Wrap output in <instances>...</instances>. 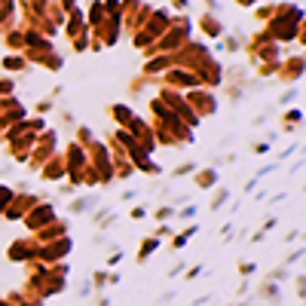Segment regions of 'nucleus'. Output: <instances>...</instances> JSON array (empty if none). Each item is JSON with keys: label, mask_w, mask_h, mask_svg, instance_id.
<instances>
[{"label": "nucleus", "mask_w": 306, "mask_h": 306, "mask_svg": "<svg viewBox=\"0 0 306 306\" xmlns=\"http://www.w3.org/2000/svg\"><path fill=\"white\" fill-rule=\"evenodd\" d=\"M95 306H110V297L107 294H95Z\"/></svg>", "instance_id": "obj_35"}, {"label": "nucleus", "mask_w": 306, "mask_h": 306, "mask_svg": "<svg viewBox=\"0 0 306 306\" xmlns=\"http://www.w3.org/2000/svg\"><path fill=\"white\" fill-rule=\"evenodd\" d=\"M199 273H202V266H199V263H196V266H187V270H184V279H196Z\"/></svg>", "instance_id": "obj_32"}, {"label": "nucleus", "mask_w": 306, "mask_h": 306, "mask_svg": "<svg viewBox=\"0 0 306 306\" xmlns=\"http://www.w3.org/2000/svg\"><path fill=\"white\" fill-rule=\"evenodd\" d=\"M166 80L172 83V86H178V89H190V86H199V76H193V73H184V70H172Z\"/></svg>", "instance_id": "obj_13"}, {"label": "nucleus", "mask_w": 306, "mask_h": 306, "mask_svg": "<svg viewBox=\"0 0 306 306\" xmlns=\"http://www.w3.org/2000/svg\"><path fill=\"white\" fill-rule=\"evenodd\" d=\"M172 297H175V291H163V294H160V303H169Z\"/></svg>", "instance_id": "obj_38"}, {"label": "nucleus", "mask_w": 306, "mask_h": 306, "mask_svg": "<svg viewBox=\"0 0 306 306\" xmlns=\"http://www.w3.org/2000/svg\"><path fill=\"white\" fill-rule=\"evenodd\" d=\"M132 199H138V190H123V202H132Z\"/></svg>", "instance_id": "obj_36"}, {"label": "nucleus", "mask_w": 306, "mask_h": 306, "mask_svg": "<svg viewBox=\"0 0 306 306\" xmlns=\"http://www.w3.org/2000/svg\"><path fill=\"white\" fill-rule=\"evenodd\" d=\"M230 306H248V303H242V300H236V303H230Z\"/></svg>", "instance_id": "obj_40"}, {"label": "nucleus", "mask_w": 306, "mask_h": 306, "mask_svg": "<svg viewBox=\"0 0 306 306\" xmlns=\"http://www.w3.org/2000/svg\"><path fill=\"white\" fill-rule=\"evenodd\" d=\"M76 144H83V147H89L92 141H95V132L89 129V126H76V138H73Z\"/></svg>", "instance_id": "obj_20"}, {"label": "nucleus", "mask_w": 306, "mask_h": 306, "mask_svg": "<svg viewBox=\"0 0 306 306\" xmlns=\"http://www.w3.org/2000/svg\"><path fill=\"white\" fill-rule=\"evenodd\" d=\"M160 245H163V239H157V236H147V239H141V245H138V254H135V260L144 266L153 254L160 251Z\"/></svg>", "instance_id": "obj_11"}, {"label": "nucleus", "mask_w": 306, "mask_h": 306, "mask_svg": "<svg viewBox=\"0 0 306 306\" xmlns=\"http://www.w3.org/2000/svg\"><path fill=\"white\" fill-rule=\"evenodd\" d=\"M193 110H199V117H208V113H214V95H208V92H202V89H196L193 95H190V101H187Z\"/></svg>", "instance_id": "obj_10"}, {"label": "nucleus", "mask_w": 306, "mask_h": 306, "mask_svg": "<svg viewBox=\"0 0 306 306\" xmlns=\"http://www.w3.org/2000/svg\"><path fill=\"white\" fill-rule=\"evenodd\" d=\"M184 270H187V260H184V257H181V260H178V263H175V266H172V270H169V279H175V276H181V273H184Z\"/></svg>", "instance_id": "obj_30"}, {"label": "nucleus", "mask_w": 306, "mask_h": 306, "mask_svg": "<svg viewBox=\"0 0 306 306\" xmlns=\"http://www.w3.org/2000/svg\"><path fill=\"white\" fill-rule=\"evenodd\" d=\"M303 257H306V248H297V251H291L282 263H285V266H294V263H297V260H303Z\"/></svg>", "instance_id": "obj_26"}, {"label": "nucleus", "mask_w": 306, "mask_h": 306, "mask_svg": "<svg viewBox=\"0 0 306 306\" xmlns=\"http://www.w3.org/2000/svg\"><path fill=\"white\" fill-rule=\"evenodd\" d=\"M254 273H257V266H254L251 260H242V263H239V276H242V279H248V276H254Z\"/></svg>", "instance_id": "obj_25"}, {"label": "nucleus", "mask_w": 306, "mask_h": 306, "mask_svg": "<svg viewBox=\"0 0 306 306\" xmlns=\"http://www.w3.org/2000/svg\"><path fill=\"white\" fill-rule=\"evenodd\" d=\"M58 236H67V220H61V217H55V220L46 223L43 230H37V233H34V242H37V245H46V242H52V239H58Z\"/></svg>", "instance_id": "obj_6"}, {"label": "nucleus", "mask_w": 306, "mask_h": 306, "mask_svg": "<svg viewBox=\"0 0 306 306\" xmlns=\"http://www.w3.org/2000/svg\"><path fill=\"white\" fill-rule=\"evenodd\" d=\"M110 117L117 120V129H129V123L135 120V113L129 104H110Z\"/></svg>", "instance_id": "obj_12"}, {"label": "nucleus", "mask_w": 306, "mask_h": 306, "mask_svg": "<svg viewBox=\"0 0 306 306\" xmlns=\"http://www.w3.org/2000/svg\"><path fill=\"white\" fill-rule=\"evenodd\" d=\"M193 184H196L199 190H214V187L220 184V172H217V166L196 169V172H193Z\"/></svg>", "instance_id": "obj_8"}, {"label": "nucleus", "mask_w": 306, "mask_h": 306, "mask_svg": "<svg viewBox=\"0 0 306 306\" xmlns=\"http://www.w3.org/2000/svg\"><path fill=\"white\" fill-rule=\"evenodd\" d=\"M40 175H43V181H64L67 178V166H64V153L58 157V153H52V157L43 163V169H40Z\"/></svg>", "instance_id": "obj_3"}, {"label": "nucleus", "mask_w": 306, "mask_h": 306, "mask_svg": "<svg viewBox=\"0 0 306 306\" xmlns=\"http://www.w3.org/2000/svg\"><path fill=\"white\" fill-rule=\"evenodd\" d=\"M175 205H169V202H160L157 208H153V220H160V223H172L175 220Z\"/></svg>", "instance_id": "obj_15"}, {"label": "nucleus", "mask_w": 306, "mask_h": 306, "mask_svg": "<svg viewBox=\"0 0 306 306\" xmlns=\"http://www.w3.org/2000/svg\"><path fill=\"white\" fill-rule=\"evenodd\" d=\"M226 199H230V190H226V187H220V190H214V196H211L208 208H211V211H220V208L226 205Z\"/></svg>", "instance_id": "obj_18"}, {"label": "nucleus", "mask_w": 306, "mask_h": 306, "mask_svg": "<svg viewBox=\"0 0 306 306\" xmlns=\"http://www.w3.org/2000/svg\"><path fill=\"white\" fill-rule=\"evenodd\" d=\"M92 294V285L86 282V285H80V291H76V297H89Z\"/></svg>", "instance_id": "obj_37"}, {"label": "nucleus", "mask_w": 306, "mask_h": 306, "mask_svg": "<svg viewBox=\"0 0 306 306\" xmlns=\"http://www.w3.org/2000/svg\"><path fill=\"white\" fill-rule=\"evenodd\" d=\"M147 214H150V208H147V205H135V208L129 211V217H132V220H144Z\"/></svg>", "instance_id": "obj_27"}, {"label": "nucleus", "mask_w": 306, "mask_h": 306, "mask_svg": "<svg viewBox=\"0 0 306 306\" xmlns=\"http://www.w3.org/2000/svg\"><path fill=\"white\" fill-rule=\"evenodd\" d=\"M89 285H92L95 294H104V288H107V270H95L89 276Z\"/></svg>", "instance_id": "obj_17"}, {"label": "nucleus", "mask_w": 306, "mask_h": 306, "mask_svg": "<svg viewBox=\"0 0 306 306\" xmlns=\"http://www.w3.org/2000/svg\"><path fill=\"white\" fill-rule=\"evenodd\" d=\"M37 202H40V196H34V193H28V196H13V202L7 205V211H4V214H7L10 220H19V217H25V214H28Z\"/></svg>", "instance_id": "obj_4"}, {"label": "nucleus", "mask_w": 306, "mask_h": 306, "mask_svg": "<svg viewBox=\"0 0 306 306\" xmlns=\"http://www.w3.org/2000/svg\"><path fill=\"white\" fill-rule=\"evenodd\" d=\"M270 147H273V141H257L254 144V153H260V157H263V153H270Z\"/></svg>", "instance_id": "obj_31"}, {"label": "nucleus", "mask_w": 306, "mask_h": 306, "mask_svg": "<svg viewBox=\"0 0 306 306\" xmlns=\"http://www.w3.org/2000/svg\"><path fill=\"white\" fill-rule=\"evenodd\" d=\"M120 260H123V248H120V251H110V254H107V270L120 266Z\"/></svg>", "instance_id": "obj_28"}, {"label": "nucleus", "mask_w": 306, "mask_h": 306, "mask_svg": "<svg viewBox=\"0 0 306 306\" xmlns=\"http://www.w3.org/2000/svg\"><path fill=\"white\" fill-rule=\"evenodd\" d=\"M303 190H306V184H303Z\"/></svg>", "instance_id": "obj_41"}, {"label": "nucleus", "mask_w": 306, "mask_h": 306, "mask_svg": "<svg viewBox=\"0 0 306 306\" xmlns=\"http://www.w3.org/2000/svg\"><path fill=\"white\" fill-rule=\"evenodd\" d=\"M49 110H52V98H46V101L37 104V113H49Z\"/></svg>", "instance_id": "obj_33"}, {"label": "nucleus", "mask_w": 306, "mask_h": 306, "mask_svg": "<svg viewBox=\"0 0 306 306\" xmlns=\"http://www.w3.org/2000/svg\"><path fill=\"white\" fill-rule=\"evenodd\" d=\"M263 239H266V233H263V230H257V233L251 236V242H263Z\"/></svg>", "instance_id": "obj_39"}, {"label": "nucleus", "mask_w": 306, "mask_h": 306, "mask_svg": "<svg viewBox=\"0 0 306 306\" xmlns=\"http://www.w3.org/2000/svg\"><path fill=\"white\" fill-rule=\"evenodd\" d=\"M196 233H199V223H187V226L181 230L178 236H172V248H175V251H181V248H184V245H187L190 239H193Z\"/></svg>", "instance_id": "obj_14"}, {"label": "nucleus", "mask_w": 306, "mask_h": 306, "mask_svg": "<svg viewBox=\"0 0 306 306\" xmlns=\"http://www.w3.org/2000/svg\"><path fill=\"white\" fill-rule=\"evenodd\" d=\"M196 172V163L190 160V163H181V166H175L172 169V178H187V175H193Z\"/></svg>", "instance_id": "obj_21"}, {"label": "nucleus", "mask_w": 306, "mask_h": 306, "mask_svg": "<svg viewBox=\"0 0 306 306\" xmlns=\"http://www.w3.org/2000/svg\"><path fill=\"white\" fill-rule=\"evenodd\" d=\"M76 193H80V187H76V184H70V181L67 184H58V196H70L73 199Z\"/></svg>", "instance_id": "obj_24"}, {"label": "nucleus", "mask_w": 306, "mask_h": 306, "mask_svg": "<svg viewBox=\"0 0 306 306\" xmlns=\"http://www.w3.org/2000/svg\"><path fill=\"white\" fill-rule=\"evenodd\" d=\"M55 220V202H37L28 214H25V226L31 230V233H37V230H43L46 223Z\"/></svg>", "instance_id": "obj_2"}, {"label": "nucleus", "mask_w": 306, "mask_h": 306, "mask_svg": "<svg viewBox=\"0 0 306 306\" xmlns=\"http://www.w3.org/2000/svg\"><path fill=\"white\" fill-rule=\"evenodd\" d=\"M282 120H285V132H291L294 126L303 123V110H297V107H294V110H285V117H282Z\"/></svg>", "instance_id": "obj_19"}, {"label": "nucleus", "mask_w": 306, "mask_h": 306, "mask_svg": "<svg viewBox=\"0 0 306 306\" xmlns=\"http://www.w3.org/2000/svg\"><path fill=\"white\" fill-rule=\"evenodd\" d=\"M150 236H157V239H172V236H175V230H172V223H160Z\"/></svg>", "instance_id": "obj_23"}, {"label": "nucleus", "mask_w": 306, "mask_h": 306, "mask_svg": "<svg viewBox=\"0 0 306 306\" xmlns=\"http://www.w3.org/2000/svg\"><path fill=\"white\" fill-rule=\"evenodd\" d=\"M193 217H196V205L193 202H187L181 211H175V220H193Z\"/></svg>", "instance_id": "obj_22"}, {"label": "nucleus", "mask_w": 306, "mask_h": 306, "mask_svg": "<svg viewBox=\"0 0 306 306\" xmlns=\"http://www.w3.org/2000/svg\"><path fill=\"white\" fill-rule=\"evenodd\" d=\"M254 297H257L260 303L279 306V303H282V285H276V282H270V279H263V282L257 285V291H254Z\"/></svg>", "instance_id": "obj_7"}, {"label": "nucleus", "mask_w": 306, "mask_h": 306, "mask_svg": "<svg viewBox=\"0 0 306 306\" xmlns=\"http://www.w3.org/2000/svg\"><path fill=\"white\" fill-rule=\"evenodd\" d=\"M95 205H98V196H95V193H86V196H73V199L67 202V214H73V217H83V214H89Z\"/></svg>", "instance_id": "obj_9"}, {"label": "nucleus", "mask_w": 306, "mask_h": 306, "mask_svg": "<svg viewBox=\"0 0 306 306\" xmlns=\"http://www.w3.org/2000/svg\"><path fill=\"white\" fill-rule=\"evenodd\" d=\"M37 248H40V245L34 242V236H28V239H16L13 248H10V260H16V263L34 260V257H37Z\"/></svg>", "instance_id": "obj_5"}, {"label": "nucleus", "mask_w": 306, "mask_h": 306, "mask_svg": "<svg viewBox=\"0 0 306 306\" xmlns=\"http://www.w3.org/2000/svg\"><path fill=\"white\" fill-rule=\"evenodd\" d=\"M61 126L64 129H76V117H73V113H67V110H61Z\"/></svg>", "instance_id": "obj_29"}, {"label": "nucleus", "mask_w": 306, "mask_h": 306, "mask_svg": "<svg viewBox=\"0 0 306 306\" xmlns=\"http://www.w3.org/2000/svg\"><path fill=\"white\" fill-rule=\"evenodd\" d=\"M70 251H73V239L70 236H58V239H52V242H46V245L37 248V260H43L46 266H52L61 257H67Z\"/></svg>", "instance_id": "obj_1"}, {"label": "nucleus", "mask_w": 306, "mask_h": 306, "mask_svg": "<svg viewBox=\"0 0 306 306\" xmlns=\"http://www.w3.org/2000/svg\"><path fill=\"white\" fill-rule=\"evenodd\" d=\"M294 98H297V89H288V92H285V95H282L279 101H282V104H291Z\"/></svg>", "instance_id": "obj_34"}, {"label": "nucleus", "mask_w": 306, "mask_h": 306, "mask_svg": "<svg viewBox=\"0 0 306 306\" xmlns=\"http://www.w3.org/2000/svg\"><path fill=\"white\" fill-rule=\"evenodd\" d=\"M266 279H270V282H276V285H282V282H288V279H291V266H285V263H279V266H276V270H270V273H266Z\"/></svg>", "instance_id": "obj_16"}]
</instances>
